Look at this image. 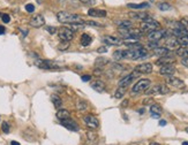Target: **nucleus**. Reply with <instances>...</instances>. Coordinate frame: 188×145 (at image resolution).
Masks as SVG:
<instances>
[{
	"instance_id": "1",
	"label": "nucleus",
	"mask_w": 188,
	"mask_h": 145,
	"mask_svg": "<svg viewBox=\"0 0 188 145\" xmlns=\"http://www.w3.org/2000/svg\"><path fill=\"white\" fill-rule=\"evenodd\" d=\"M57 20L60 23H68V24H74V23H80V24H84V20L77 14H73L69 12H59L57 14Z\"/></svg>"
},
{
	"instance_id": "2",
	"label": "nucleus",
	"mask_w": 188,
	"mask_h": 145,
	"mask_svg": "<svg viewBox=\"0 0 188 145\" xmlns=\"http://www.w3.org/2000/svg\"><path fill=\"white\" fill-rule=\"evenodd\" d=\"M124 59H129V60H140L144 59L148 56V51L146 49H140V50H125L122 51Z\"/></svg>"
},
{
	"instance_id": "3",
	"label": "nucleus",
	"mask_w": 188,
	"mask_h": 145,
	"mask_svg": "<svg viewBox=\"0 0 188 145\" xmlns=\"http://www.w3.org/2000/svg\"><path fill=\"white\" fill-rule=\"evenodd\" d=\"M160 27L159 22H157L156 20H153L152 18H144L142 21V24H141V31L142 32H147L149 34L151 31H155V30H158Z\"/></svg>"
},
{
	"instance_id": "4",
	"label": "nucleus",
	"mask_w": 188,
	"mask_h": 145,
	"mask_svg": "<svg viewBox=\"0 0 188 145\" xmlns=\"http://www.w3.org/2000/svg\"><path fill=\"white\" fill-rule=\"evenodd\" d=\"M119 32L121 34L122 38H126V39H139L141 38V34L142 31L140 29H136V28H128V29H120Z\"/></svg>"
},
{
	"instance_id": "5",
	"label": "nucleus",
	"mask_w": 188,
	"mask_h": 145,
	"mask_svg": "<svg viewBox=\"0 0 188 145\" xmlns=\"http://www.w3.org/2000/svg\"><path fill=\"white\" fill-rule=\"evenodd\" d=\"M150 83H151V81L149 78H142V80L137 81V82L135 83V85L133 87L132 94H137V93H140V92L146 91L149 87H150Z\"/></svg>"
},
{
	"instance_id": "6",
	"label": "nucleus",
	"mask_w": 188,
	"mask_h": 145,
	"mask_svg": "<svg viewBox=\"0 0 188 145\" xmlns=\"http://www.w3.org/2000/svg\"><path fill=\"white\" fill-rule=\"evenodd\" d=\"M35 65L37 66L38 68H42V69H60L61 66L56 62V61H50V60H40L38 59L36 60Z\"/></svg>"
},
{
	"instance_id": "7",
	"label": "nucleus",
	"mask_w": 188,
	"mask_h": 145,
	"mask_svg": "<svg viewBox=\"0 0 188 145\" xmlns=\"http://www.w3.org/2000/svg\"><path fill=\"white\" fill-rule=\"evenodd\" d=\"M169 92L170 89L165 84H157V85H153L152 88L144 91V93L147 96H151V94H166Z\"/></svg>"
},
{
	"instance_id": "8",
	"label": "nucleus",
	"mask_w": 188,
	"mask_h": 145,
	"mask_svg": "<svg viewBox=\"0 0 188 145\" xmlns=\"http://www.w3.org/2000/svg\"><path fill=\"white\" fill-rule=\"evenodd\" d=\"M168 34H169L168 30L158 29V30H155V31L149 32V34H148V39H149V42H158V40H160L162 38L168 37Z\"/></svg>"
},
{
	"instance_id": "9",
	"label": "nucleus",
	"mask_w": 188,
	"mask_h": 145,
	"mask_svg": "<svg viewBox=\"0 0 188 145\" xmlns=\"http://www.w3.org/2000/svg\"><path fill=\"white\" fill-rule=\"evenodd\" d=\"M74 37V31H72L67 27H61L59 29V38L62 42H71Z\"/></svg>"
},
{
	"instance_id": "10",
	"label": "nucleus",
	"mask_w": 188,
	"mask_h": 145,
	"mask_svg": "<svg viewBox=\"0 0 188 145\" xmlns=\"http://www.w3.org/2000/svg\"><path fill=\"white\" fill-rule=\"evenodd\" d=\"M141 74H139V72H136V70H134L133 72H131L129 75H127V76H125L124 78H121L120 81H119V87H122V88H127L131 83H132L133 81L135 80V78H137L139 76H140Z\"/></svg>"
},
{
	"instance_id": "11",
	"label": "nucleus",
	"mask_w": 188,
	"mask_h": 145,
	"mask_svg": "<svg viewBox=\"0 0 188 145\" xmlns=\"http://www.w3.org/2000/svg\"><path fill=\"white\" fill-rule=\"evenodd\" d=\"M166 84L170 87H173L175 89H182L185 88V83L184 81H181L180 78L175 77V76H168L166 77Z\"/></svg>"
},
{
	"instance_id": "12",
	"label": "nucleus",
	"mask_w": 188,
	"mask_h": 145,
	"mask_svg": "<svg viewBox=\"0 0 188 145\" xmlns=\"http://www.w3.org/2000/svg\"><path fill=\"white\" fill-rule=\"evenodd\" d=\"M83 120H84V123L87 125V127L89 129H97L99 127V121L95 115H91V114L86 115L83 118Z\"/></svg>"
},
{
	"instance_id": "13",
	"label": "nucleus",
	"mask_w": 188,
	"mask_h": 145,
	"mask_svg": "<svg viewBox=\"0 0 188 145\" xmlns=\"http://www.w3.org/2000/svg\"><path fill=\"white\" fill-rule=\"evenodd\" d=\"M29 24H30L31 27H34V28H40V27H43V25L45 24V18H44L43 15H40V14L35 15V16L31 18Z\"/></svg>"
},
{
	"instance_id": "14",
	"label": "nucleus",
	"mask_w": 188,
	"mask_h": 145,
	"mask_svg": "<svg viewBox=\"0 0 188 145\" xmlns=\"http://www.w3.org/2000/svg\"><path fill=\"white\" fill-rule=\"evenodd\" d=\"M175 61V58L173 56V55L171 54H168L165 55V56H160L157 61H156V65H158V66H165V65H172L173 62Z\"/></svg>"
},
{
	"instance_id": "15",
	"label": "nucleus",
	"mask_w": 188,
	"mask_h": 145,
	"mask_svg": "<svg viewBox=\"0 0 188 145\" xmlns=\"http://www.w3.org/2000/svg\"><path fill=\"white\" fill-rule=\"evenodd\" d=\"M177 72L175 67L173 65H165V66H162L160 69H159V74L163 75V76H173V74Z\"/></svg>"
},
{
	"instance_id": "16",
	"label": "nucleus",
	"mask_w": 188,
	"mask_h": 145,
	"mask_svg": "<svg viewBox=\"0 0 188 145\" xmlns=\"http://www.w3.org/2000/svg\"><path fill=\"white\" fill-rule=\"evenodd\" d=\"M135 70L139 74H150V72H152V65L149 63V62L141 63V65L136 66Z\"/></svg>"
},
{
	"instance_id": "17",
	"label": "nucleus",
	"mask_w": 188,
	"mask_h": 145,
	"mask_svg": "<svg viewBox=\"0 0 188 145\" xmlns=\"http://www.w3.org/2000/svg\"><path fill=\"white\" fill-rule=\"evenodd\" d=\"M103 42L107 45H122L124 44V40L119 37L115 36H106L103 38Z\"/></svg>"
},
{
	"instance_id": "18",
	"label": "nucleus",
	"mask_w": 188,
	"mask_h": 145,
	"mask_svg": "<svg viewBox=\"0 0 188 145\" xmlns=\"http://www.w3.org/2000/svg\"><path fill=\"white\" fill-rule=\"evenodd\" d=\"M61 125L66 129L71 130V131H77L80 128H78V125L76 123L75 121H73L72 119H67V120H64V121H60Z\"/></svg>"
},
{
	"instance_id": "19",
	"label": "nucleus",
	"mask_w": 188,
	"mask_h": 145,
	"mask_svg": "<svg viewBox=\"0 0 188 145\" xmlns=\"http://www.w3.org/2000/svg\"><path fill=\"white\" fill-rule=\"evenodd\" d=\"M90 87H91L95 91H97V92H104V91H105V88H106L105 83H104L103 81H100V80H95V81H93V82L90 83Z\"/></svg>"
},
{
	"instance_id": "20",
	"label": "nucleus",
	"mask_w": 188,
	"mask_h": 145,
	"mask_svg": "<svg viewBox=\"0 0 188 145\" xmlns=\"http://www.w3.org/2000/svg\"><path fill=\"white\" fill-rule=\"evenodd\" d=\"M88 15L93 16V18H105L106 16V11L97 9V8H90L88 11Z\"/></svg>"
},
{
	"instance_id": "21",
	"label": "nucleus",
	"mask_w": 188,
	"mask_h": 145,
	"mask_svg": "<svg viewBox=\"0 0 188 145\" xmlns=\"http://www.w3.org/2000/svg\"><path fill=\"white\" fill-rule=\"evenodd\" d=\"M57 118H58V120H60V121H64V120H67V119H71V112L69 111H67V109H58V112H57Z\"/></svg>"
},
{
	"instance_id": "22",
	"label": "nucleus",
	"mask_w": 188,
	"mask_h": 145,
	"mask_svg": "<svg viewBox=\"0 0 188 145\" xmlns=\"http://www.w3.org/2000/svg\"><path fill=\"white\" fill-rule=\"evenodd\" d=\"M115 25H118L120 29H128V28H132L133 23L132 21L129 20H118L114 22Z\"/></svg>"
},
{
	"instance_id": "23",
	"label": "nucleus",
	"mask_w": 188,
	"mask_h": 145,
	"mask_svg": "<svg viewBox=\"0 0 188 145\" xmlns=\"http://www.w3.org/2000/svg\"><path fill=\"white\" fill-rule=\"evenodd\" d=\"M109 62H110V60H109L107 58H105V56H99V58L96 59L95 66H96V68H102V67L106 66Z\"/></svg>"
},
{
	"instance_id": "24",
	"label": "nucleus",
	"mask_w": 188,
	"mask_h": 145,
	"mask_svg": "<svg viewBox=\"0 0 188 145\" xmlns=\"http://www.w3.org/2000/svg\"><path fill=\"white\" fill-rule=\"evenodd\" d=\"M127 7L137 11V9L149 8V7H150V4H148V2H141V4H128V5H127Z\"/></svg>"
},
{
	"instance_id": "25",
	"label": "nucleus",
	"mask_w": 188,
	"mask_h": 145,
	"mask_svg": "<svg viewBox=\"0 0 188 145\" xmlns=\"http://www.w3.org/2000/svg\"><path fill=\"white\" fill-rule=\"evenodd\" d=\"M170 53H171V52H170V50L168 47H157V49L153 50V54L158 55L159 58H160V56H165V55L170 54Z\"/></svg>"
},
{
	"instance_id": "26",
	"label": "nucleus",
	"mask_w": 188,
	"mask_h": 145,
	"mask_svg": "<svg viewBox=\"0 0 188 145\" xmlns=\"http://www.w3.org/2000/svg\"><path fill=\"white\" fill-rule=\"evenodd\" d=\"M177 45H178L177 38H175V37H170V38H168V40H166V46H165V47H168L170 51H171V50L175 49Z\"/></svg>"
},
{
	"instance_id": "27",
	"label": "nucleus",
	"mask_w": 188,
	"mask_h": 145,
	"mask_svg": "<svg viewBox=\"0 0 188 145\" xmlns=\"http://www.w3.org/2000/svg\"><path fill=\"white\" fill-rule=\"evenodd\" d=\"M129 16L132 18H135V20H144V18H147L149 15L148 14H146V13H141V12H131L129 13Z\"/></svg>"
},
{
	"instance_id": "28",
	"label": "nucleus",
	"mask_w": 188,
	"mask_h": 145,
	"mask_svg": "<svg viewBox=\"0 0 188 145\" xmlns=\"http://www.w3.org/2000/svg\"><path fill=\"white\" fill-rule=\"evenodd\" d=\"M91 36L90 35H88V34H83L82 36H81V45L82 46H88V45H90V43H91Z\"/></svg>"
},
{
	"instance_id": "29",
	"label": "nucleus",
	"mask_w": 188,
	"mask_h": 145,
	"mask_svg": "<svg viewBox=\"0 0 188 145\" xmlns=\"http://www.w3.org/2000/svg\"><path fill=\"white\" fill-rule=\"evenodd\" d=\"M51 101L53 103V105H54V107H56V108L60 109L61 105H62V100H61V98H60L59 96H57V94H52V96H51Z\"/></svg>"
},
{
	"instance_id": "30",
	"label": "nucleus",
	"mask_w": 188,
	"mask_h": 145,
	"mask_svg": "<svg viewBox=\"0 0 188 145\" xmlns=\"http://www.w3.org/2000/svg\"><path fill=\"white\" fill-rule=\"evenodd\" d=\"M150 112H151V115H152V114H156V115H162L163 108H162V106H160L159 104H153V105H151Z\"/></svg>"
},
{
	"instance_id": "31",
	"label": "nucleus",
	"mask_w": 188,
	"mask_h": 145,
	"mask_svg": "<svg viewBox=\"0 0 188 145\" xmlns=\"http://www.w3.org/2000/svg\"><path fill=\"white\" fill-rule=\"evenodd\" d=\"M87 108H88V103L84 99H77V101H76V109L86 111Z\"/></svg>"
},
{
	"instance_id": "32",
	"label": "nucleus",
	"mask_w": 188,
	"mask_h": 145,
	"mask_svg": "<svg viewBox=\"0 0 188 145\" xmlns=\"http://www.w3.org/2000/svg\"><path fill=\"white\" fill-rule=\"evenodd\" d=\"M177 42H178V45H180L181 47H187L188 46V35L178 37V38H177Z\"/></svg>"
},
{
	"instance_id": "33",
	"label": "nucleus",
	"mask_w": 188,
	"mask_h": 145,
	"mask_svg": "<svg viewBox=\"0 0 188 145\" xmlns=\"http://www.w3.org/2000/svg\"><path fill=\"white\" fill-rule=\"evenodd\" d=\"M175 54L181 58H188V49L187 47H179L175 51Z\"/></svg>"
},
{
	"instance_id": "34",
	"label": "nucleus",
	"mask_w": 188,
	"mask_h": 145,
	"mask_svg": "<svg viewBox=\"0 0 188 145\" xmlns=\"http://www.w3.org/2000/svg\"><path fill=\"white\" fill-rule=\"evenodd\" d=\"M126 93V88H122V87H119L117 90H115V93H114V97L115 99H121Z\"/></svg>"
},
{
	"instance_id": "35",
	"label": "nucleus",
	"mask_w": 188,
	"mask_h": 145,
	"mask_svg": "<svg viewBox=\"0 0 188 145\" xmlns=\"http://www.w3.org/2000/svg\"><path fill=\"white\" fill-rule=\"evenodd\" d=\"M126 45L128 46V50H140V49H143V46H142L140 43H129V42H126Z\"/></svg>"
},
{
	"instance_id": "36",
	"label": "nucleus",
	"mask_w": 188,
	"mask_h": 145,
	"mask_svg": "<svg viewBox=\"0 0 188 145\" xmlns=\"http://www.w3.org/2000/svg\"><path fill=\"white\" fill-rule=\"evenodd\" d=\"M158 8H159V11L165 12V11H171L172 6L168 2H160V4H158Z\"/></svg>"
},
{
	"instance_id": "37",
	"label": "nucleus",
	"mask_w": 188,
	"mask_h": 145,
	"mask_svg": "<svg viewBox=\"0 0 188 145\" xmlns=\"http://www.w3.org/2000/svg\"><path fill=\"white\" fill-rule=\"evenodd\" d=\"M112 69L113 70H115V72H122V70L126 69V67L122 66V65H120L119 62H114L112 65Z\"/></svg>"
},
{
	"instance_id": "38",
	"label": "nucleus",
	"mask_w": 188,
	"mask_h": 145,
	"mask_svg": "<svg viewBox=\"0 0 188 145\" xmlns=\"http://www.w3.org/2000/svg\"><path fill=\"white\" fill-rule=\"evenodd\" d=\"M113 59H114V60H117V61H119V60H122V59H124L122 51H120V50L115 51V52L113 53Z\"/></svg>"
},
{
	"instance_id": "39",
	"label": "nucleus",
	"mask_w": 188,
	"mask_h": 145,
	"mask_svg": "<svg viewBox=\"0 0 188 145\" xmlns=\"http://www.w3.org/2000/svg\"><path fill=\"white\" fill-rule=\"evenodd\" d=\"M83 28H84V25H83V24H80V23H74V24H71V27H69V29H71L72 31L81 30V29H83Z\"/></svg>"
},
{
	"instance_id": "40",
	"label": "nucleus",
	"mask_w": 188,
	"mask_h": 145,
	"mask_svg": "<svg viewBox=\"0 0 188 145\" xmlns=\"http://www.w3.org/2000/svg\"><path fill=\"white\" fill-rule=\"evenodd\" d=\"M87 137H88L89 142H95V141L97 139V135H96V132H94V131H88V132H87Z\"/></svg>"
},
{
	"instance_id": "41",
	"label": "nucleus",
	"mask_w": 188,
	"mask_h": 145,
	"mask_svg": "<svg viewBox=\"0 0 188 145\" xmlns=\"http://www.w3.org/2000/svg\"><path fill=\"white\" fill-rule=\"evenodd\" d=\"M1 129H2V131H4L5 134H8V132H9V130H11V128H9V123H8V122H6V121H4V122H2V125H1Z\"/></svg>"
},
{
	"instance_id": "42",
	"label": "nucleus",
	"mask_w": 188,
	"mask_h": 145,
	"mask_svg": "<svg viewBox=\"0 0 188 145\" xmlns=\"http://www.w3.org/2000/svg\"><path fill=\"white\" fill-rule=\"evenodd\" d=\"M68 46H69V42H62V43L58 46V49L61 50V51H64V50H67Z\"/></svg>"
},
{
	"instance_id": "43",
	"label": "nucleus",
	"mask_w": 188,
	"mask_h": 145,
	"mask_svg": "<svg viewBox=\"0 0 188 145\" xmlns=\"http://www.w3.org/2000/svg\"><path fill=\"white\" fill-rule=\"evenodd\" d=\"M25 11H27L28 13H34V12H35V6H34L33 4H27V5H25Z\"/></svg>"
},
{
	"instance_id": "44",
	"label": "nucleus",
	"mask_w": 188,
	"mask_h": 145,
	"mask_svg": "<svg viewBox=\"0 0 188 145\" xmlns=\"http://www.w3.org/2000/svg\"><path fill=\"white\" fill-rule=\"evenodd\" d=\"M84 24L93 25V27H104L103 24H100V23H97V22H95V21H84Z\"/></svg>"
},
{
	"instance_id": "45",
	"label": "nucleus",
	"mask_w": 188,
	"mask_h": 145,
	"mask_svg": "<svg viewBox=\"0 0 188 145\" xmlns=\"http://www.w3.org/2000/svg\"><path fill=\"white\" fill-rule=\"evenodd\" d=\"M78 1H81L82 4H84L87 6H93L96 4V0H78Z\"/></svg>"
},
{
	"instance_id": "46",
	"label": "nucleus",
	"mask_w": 188,
	"mask_h": 145,
	"mask_svg": "<svg viewBox=\"0 0 188 145\" xmlns=\"http://www.w3.org/2000/svg\"><path fill=\"white\" fill-rule=\"evenodd\" d=\"M46 31H47L50 35H54L57 32V29L54 27H46Z\"/></svg>"
},
{
	"instance_id": "47",
	"label": "nucleus",
	"mask_w": 188,
	"mask_h": 145,
	"mask_svg": "<svg viewBox=\"0 0 188 145\" xmlns=\"http://www.w3.org/2000/svg\"><path fill=\"white\" fill-rule=\"evenodd\" d=\"M1 18H2V22H4V23H9V21H11V18H9L8 14H2V15H1Z\"/></svg>"
},
{
	"instance_id": "48",
	"label": "nucleus",
	"mask_w": 188,
	"mask_h": 145,
	"mask_svg": "<svg viewBox=\"0 0 188 145\" xmlns=\"http://www.w3.org/2000/svg\"><path fill=\"white\" fill-rule=\"evenodd\" d=\"M148 47H149V49H152V50H155V49H157V47H158V43H157V42H150V43H149V45H148Z\"/></svg>"
},
{
	"instance_id": "49",
	"label": "nucleus",
	"mask_w": 188,
	"mask_h": 145,
	"mask_svg": "<svg viewBox=\"0 0 188 145\" xmlns=\"http://www.w3.org/2000/svg\"><path fill=\"white\" fill-rule=\"evenodd\" d=\"M97 52L98 53H106L107 52V47L106 46H100V47L97 49Z\"/></svg>"
},
{
	"instance_id": "50",
	"label": "nucleus",
	"mask_w": 188,
	"mask_h": 145,
	"mask_svg": "<svg viewBox=\"0 0 188 145\" xmlns=\"http://www.w3.org/2000/svg\"><path fill=\"white\" fill-rule=\"evenodd\" d=\"M143 104H144V105H153V99L147 98V99L143 100Z\"/></svg>"
},
{
	"instance_id": "51",
	"label": "nucleus",
	"mask_w": 188,
	"mask_h": 145,
	"mask_svg": "<svg viewBox=\"0 0 188 145\" xmlns=\"http://www.w3.org/2000/svg\"><path fill=\"white\" fill-rule=\"evenodd\" d=\"M180 23L187 29V27H188V18H181V21H180Z\"/></svg>"
},
{
	"instance_id": "52",
	"label": "nucleus",
	"mask_w": 188,
	"mask_h": 145,
	"mask_svg": "<svg viewBox=\"0 0 188 145\" xmlns=\"http://www.w3.org/2000/svg\"><path fill=\"white\" fill-rule=\"evenodd\" d=\"M81 78H82V81H83V82H89L91 77H90V75H83Z\"/></svg>"
},
{
	"instance_id": "53",
	"label": "nucleus",
	"mask_w": 188,
	"mask_h": 145,
	"mask_svg": "<svg viewBox=\"0 0 188 145\" xmlns=\"http://www.w3.org/2000/svg\"><path fill=\"white\" fill-rule=\"evenodd\" d=\"M181 63H182L185 67H188V58H182V59H181Z\"/></svg>"
},
{
	"instance_id": "54",
	"label": "nucleus",
	"mask_w": 188,
	"mask_h": 145,
	"mask_svg": "<svg viewBox=\"0 0 188 145\" xmlns=\"http://www.w3.org/2000/svg\"><path fill=\"white\" fill-rule=\"evenodd\" d=\"M102 68H95V70H94V74L95 75H102Z\"/></svg>"
},
{
	"instance_id": "55",
	"label": "nucleus",
	"mask_w": 188,
	"mask_h": 145,
	"mask_svg": "<svg viewBox=\"0 0 188 145\" xmlns=\"http://www.w3.org/2000/svg\"><path fill=\"white\" fill-rule=\"evenodd\" d=\"M166 123H168V122H166L165 120H160V121H159V126H160V127H163V126H166Z\"/></svg>"
},
{
	"instance_id": "56",
	"label": "nucleus",
	"mask_w": 188,
	"mask_h": 145,
	"mask_svg": "<svg viewBox=\"0 0 188 145\" xmlns=\"http://www.w3.org/2000/svg\"><path fill=\"white\" fill-rule=\"evenodd\" d=\"M4 34H5V27L0 25V35H4Z\"/></svg>"
},
{
	"instance_id": "57",
	"label": "nucleus",
	"mask_w": 188,
	"mask_h": 145,
	"mask_svg": "<svg viewBox=\"0 0 188 145\" xmlns=\"http://www.w3.org/2000/svg\"><path fill=\"white\" fill-rule=\"evenodd\" d=\"M127 105H128V100L126 99V100H124V101H122V104H121V106H122V107H126Z\"/></svg>"
},
{
	"instance_id": "58",
	"label": "nucleus",
	"mask_w": 188,
	"mask_h": 145,
	"mask_svg": "<svg viewBox=\"0 0 188 145\" xmlns=\"http://www.w3.org/2000/svg\"><path fill=\"white\" fill-rule=\"evenodd\" d=\"M11 145H20L19 142H15V141H12L11 142Z\"/></svg>"
},
{
	"instance_id": "59",
	"label": "nucleus",
	"mask_w": 188,
	"mask_h": 145,
	"mask_svg": "<svg viewBox=\"0 0 188 145\" xmlns=\"http://www.w3.org/2000/svg\"><path fill=\"white\" fill-rule=\"evenodd\" d=\"M150 145H160V144H158V143H150Z\"/></svg>"
},
{
	"instance_id": "60",
	"label": "nucleus",
	"mask_w": 188,
	"mask_h": 145,
	"mask_svg": "<svg viewBox=\"0 0 188 145\" xmlns=\"http://www.w3.org/2000/svg\"><path fill=\"white\" fill-rule=\"evenodd\" d=\"M182 145H188V142H184V143H182Z\"/></svg>"
},
{
	"instance_id": "61",
	"label": "nucleus",
	"mask_w": 188,
	"mask_h": 145,
	"mask_svg": "<svg viewBox=\"0 0 188 145\" xmlns=\"http://www.w3.org/2000/svg\"><path fill=\"white\" fill-rule=\"evenodd\" d=\"M186 131H187V132H188V128H186Z\"/></svg>"
},
{
	"instance_id": "62",
	"label": "nucleus",
	"mask_w": 188,
	"mask_h": 145,
	"mask_svg": "<svg viewBox=\"0 0 188 145\" xmlns=\"http://www.w3.org/2000/svg\"><path fill=\"white\" fill-rule=\"evenodd\" d=\"M0 16H1V14H0Z\"/></svg>"
}]
</instances>
